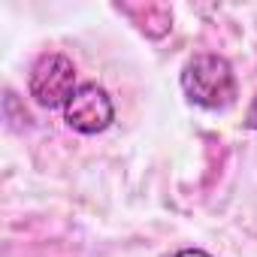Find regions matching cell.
<instances>
[{
	"mask_svg": "<svg viewBox=\"0 0 257 257\" xmlns=\"http://www.w3.org/2000/svg\"><path fill=\"white\" fill-rule=\"evenodd\" d=\"M118 13H124L152 40L167 37L173 28V10L167 4H152V0H146V4H118Z\"/></svg>",
	"mask_w": 257,
	"mask_h": 257,
	"instance_id": "277c9868",
	"label": "cell"
},
{
	"mask_svg": "<svg viewBox=\"0 0 257 257\" xmlns=\"http://www.w3.org/2000/svg\"><path fill=\"white\" fill-rule=\"evenodd\" d=\"M64 121H67L70 131H76L82 137L103 134L115 121V103L106 94V88H100L94 82H85V85L76 88V94L64 106Z\"/></svg>",
	"mask_w": 257,
	"mask_h": 257,
	"instance_id": "3957f363",
	"label": "cell"
},
{
	"mask_svg": "<svg viewBox=\"0 0 257 257\" xmlns=\"http://www.w3.org/2000/svg\"><path fill=\"white\" fill-rule=\"evenodd\" d=\"M173 257H212L209 251H203V248H179Z\"/></svg>",
	"mask_w": 257,
	"mask_h": 257,
	"instance_id": "8992f818",
	"label": "cell"
},
{
	"mask_svg": "<svg viewBox=\"0 0 257 257\" xmlns=\"http://www.w3.org/2000/svg\"><path fill=\"white\" fill-rule=\"evenodd\" d=\"M242 124L248 127V131H257V94L251 97V103H248V109H245V118H242Z\"/></svg>",
	"mask_w": 257,
	"mask_h": 257,
	"instance_id": "5b68a950",
	"label": "cell"
},
{
	"mask_svg": "<svg viewBox=\"0 0 257 257\" xmlns=\"http://www.w3.org/2000/svg\"><path fill=\"white\" fill-rule=\"evenodd\" d=\"M76 64L61 52H43L28 73V91L43 109H64L76 94Z\"/></svg>",
	"mask_w": 257,
	"mask_h": 257,
	"instance_id": "7a4b0ae2",
	"label": "cell"
},
{
	"mask_svg": "<svg viewBox=\"0 0 257 257\" xmlns=\"http://www.w3.org/2000/svg\"><path fill=\"white\" fill-rule=\"evenodd\" d=\"M182 91L194 106L224 112L236 103V73L224 55L200 52L182 67Z\"/></svg>",
	"mask_w": 257,
	"mask_h": 257,
	"instance_id": "6da1fadb",
	"label": "cell"
}]
</instances>
